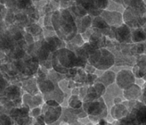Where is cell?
<instances>
[{"instance_id":"obj_18","label":"cell","mask_w":146,"mask_h":125,"mask_svg":"<svg viewBox=\"0 0 146 125\" xmlns=\"http://www.w3.org/2000/svg\"><path fill=\"white\" fill-rule=\"evenodd\" d=\"M92 27L101 31L105 30V29L109 28V27H109V25L107 24L106 22H105V20H104V18H102L101 16H98V17H95V18H93Z\"/></svg>"},{"instance_id":"obj_35","label":"cell","mask_w":146,"mask_h":125,"mask_svg":"<svg viewBox=\"0 0 146 125\" xmlns=\"http://www.w3.org/2000/svg\"><path fill=\"white\" fill-rule=\"evenodd\" d=\"M5 7L7 9L10 10H16V0H7Z\"/></svg>"},{"instance_id":"obj_10","label":"cell","mask_w":146,"mask_h":125,"mask_svg":"<svg viewBox=\"0 0 146 125\" xmlns=\"http://www.w3.org/2000/svg\"><path fill=\"white\" fill-rule=\"evenodd\" d=\"M38 88L44 95H49L56 90L55 85L50 79L46 77H38L37 82Z\"/></svg>"},{"instance_id":"obj_31","label":"cell","mask_w":146,"mask_h":125,"mask_svg":"<svg viewBox=\"0 0 146 125\" xmlns=\"http://www.w3.org/2000/svg\"><path fill=\"white\" fill-rule=\"evenodd\" d=\"M24 41H25V43H27V45H32L36 42L33 36L31 33L25 32V33H24Z\"/></svg>"},{"instance_id":"obj_2","label":"cell","mask_w":146,"mask_h":125,"mask_svg":"<svg viewBox=\"0 0 146 125\" xmlns=\"http://www.w3.org/2000/svg\"><path fill=\"white\" fill-rule=\"evenodd\" d=\"M89 64L96 69L106 72L109 70L115 63L114 55L107 48L95 50L88 58Z\"/></svg>"},{"instance_id":"obj_32","label":"cell","mask_w":146,"mask_h":125,"mask_svg":"<svg viewBox=\"0 0 146 125\" xmlns=\"http://www.w3.org/2000/svg\"><path fill=\"white\" fill-rule=\"evenodd\" d=\"M88 15L92 17V18H95V17H98V16H100L101 15L103 11L101 10H99L97 7H94V8H92V9L89 10L87 11Z\"/></svg>"},{"instance_id":"obj_5","label":"cell","mask_w":146,"mask_h":125,"mask_svg":"<svg viewBox=\"0 0 146 125\" xmlns=\"http://www.w3.org/2000/svg\"><path fill=\"white\" fill-rule=\"evenodd\" d=\"M115 83L119 89L124 90L131 85L135 83V75L130 70H121L116 75Z\"/></svg>"},{"instance_id":"obj_21","label":"cell","mask_w":146,"mask_h":125,"mask_svg":"<svg viewBox=\"0 0 146 125\" xmlns=\"http://www.w3.org/2000/svg\"><path fill=\"white\" fill-rule=\"evenodd\" d=\"M61 13V17L66 23L75 24V18L69 9H59Z\"/></svg>"},{"instance_id":"obj_15","label":"cell","mask_w":146,"mask_h":125,"mask_svg":"<svg viewBox=\"0 0 146 125\" xmlns=\"http://www.w3.org/2000/svg\"><path fill=\"white\" fill-rule=\"evenodd\" d=\"M25 31L31 33L34 38L36 39V37H41L43 36V27H41L38 23H33L32 24L29 25L25 28Z\"/></svg>"},{"instance_id":"obj_16","label":"cell","mask_w":146,"mask_h":125,"mask_svg":"<svg viewBox=\"0 0 146 125\" xmlns=\"http://www.w3.org/2000/svg\"><path fill=\"white\" fill-rule=\"evenodd\" d=\"M74 18H81L85 16L88 15L87 11L80 5H74L73 6L69 8Z\"/></svg>"},{"instance_id":"obj_25","label":"cell","mask_w":146,"mask_h":125,"mask_svg":"<svg viewBox=\"0 0 146 125\" xmlns=\"http://www.w3.org/2000/svg\"><path fill=\"white\" fill-rule=\"evenodd\" d=\"M69 43H72V44L74 45L75 47H76L78 48V47H82L83 45L85 43V41H84L82 36H81V34H80V33H77L76 36L73 38L72 39L71 41L69 42Z\"/></svg>"},{"instance_id":"obj_30","label":"cell","mask_w":146,"mask_h":125,"mask_svg":"<svg viewBox=\"0 0 146 125\" xmlns=\"http://www.w3.org/2000/svg\"><path fill=\"white\" fill-rule=\"evenodd\" d=\"M41 113H42V112H41V107H33V108L31 109V111H30L29 116H31V118L36 119L37 117L41 116Z\"/></svg>"},{"instance_id":"obj_22","label":"cell","mask_w":146,"mask_h":125,"mask_svg":"<svg viewBox=\"0 0 146 125\" xmlns=\"http://www.w3.org/2000/svg\"><path fill=\"white\" fill-rule=\"evenodd\" d=\"M33 5V0H16V9L20 11H25Z\"/></svg>"},{"instance_id":"obj_4","label":"cell","mask_w":146,"mask_h":125,"mask_svg":"<svg viewBox=\"0 0 146 125\" xmlns=\"http://www.w3.org/2000/svg\"><path fill=\"white\" fill-rule=\"evenodd\" d=\"M41 114L44 116L46 125L51 124L61 119L62 116V107L61 105L56 107H49L44 103L41 107Z\"/></svg>"},{"instance_id":"obj_38","label":"cell","mask_w":146,"mask_h":125,"mask_svg":"<svg viewBox=\"0 0 146 125\" xmlns=\"http://www.w3.org/2000/svg\"><path fill=\"white\" fill-rule=\"evenodd\" d=\"M5 6H4V5H0V12H1V11H2V10H3L4 8H5Z\"/></svg>"},{"instance_id":"obj_11","label":"cell","mask_w":146,"mask_h":125,"mask_svg":"<svg viewBox=\"0 0 146 125\" xmlns=\"http://www.w3.org/2000/svg\"><path fill=\"white\" fill-rule=\"evenodd\" d=\"M129 113V111L128 110V107L123 103L119 104V105H113V106L111 107L110 115L111 118L114 120H121L126 117Z\"/></svg>"},{"instance_id":"obj_20","label":"cell","mask_w":146,"mask_h":125,"mask_svg":"<svg viewBox=\"0 0 146 125\" xmlns=\"http://www.w3.org/2000/svg\"><path fill=\"white\" fill-rule=\"evenodd\" d=\"M24 12L26 13L28 18H31V19L34 20L36 22H38V21L39 20V18H41V16H40V13L38 11V10L35 7L34 5H33L32 6H31L30 7H28L27 10H25Z\"/></svg>"},{"instance_id":"obj_29","label":"cell","mask_w":146,"mask_h":125,"mask_svg":"<svg viewBox=\"0 0 146 125\" xmlns=\"http://www.w3.org/2000/svg\"><path fill=\"white\" fill-rule=\"evenodd\" d=\"M75 2H74L72 0H61L59 2L60 5V9H69L70 7L75 5Z\"/></svg>"},{"instance_id":"obj_33","label":"cell","mask_w":146,"mask_h":125,"mask_svg":"<svg viewBox=\"0 0 146 125\" xmlns=\"http://www.w3.org/2000/svg\"><path fill=\"white\" fill-rule=\"evenodd\" d=\"M52 12H50L47 14L45 15L44 16H43L44 18V27H47V26H52Z\"/></svg>"},{"instance_id":"obj_17","label":"cell","mask_w":146,"mask_h":125,"mask_svg":"<svg viewBox=\"0 0 146 125\" xmlns=\"http://www.w3.org/2000/svg\"><path fill=\"white\" fill-rule=\"evenodd\" d=\"M100 98V96L97 93V91H95L94 88L93 86H89L87 88V92H86V95L85 96L84 99H83V103H88V102H91L93 101L98 99Z\"/></svg>"},{"instance_id":"obj_39","label":"cell","mask_w":146,"mask_h":125,"mask_svg":"<svg viewBox=\"0 0 146 125\" xmlns=\"http://www.w3.org/2000/svg\"><path fill=\"white\" fill-rule=\"evenodd\" d=\"M53 1H55V2H58V3H59V2H60V1H61V0H53Z\"/></svg>"},{"instance_id":"obj_23","label":"cell","mask_w":146,"mask_h":125,"mask_svg":"<svg viewBox=\"0 0 146 125\" xmlns=\"http://www.w3.org/2000/svg\"><path fill=\"white\" fill-rule=\"evenodd\" d=\"M4 22L7 25V27L8 26H11L13 25L16 23V20H15V11L13 10L7 9V13H6L5 18H4Z\"/></svg>"},{"instance_id":"obj_1","label":"cell","mask_w":146,"mask_h":125,"mask_svg":"<svg viewBox=\"0 0 146 125\" xmlns=\"http://www.w3.org/2000/svg\"><path fill=\"white\" fill-rule=\"evenodd\" d=\"M85 60L77 57L75 53L66 47L56 50L52 54V66L58 73L67 74L69 70L86 66Z\"/></svg>"},{"instance_id":"obj_14","label":"cell","mask_w":146,"mask_h":125,"mask_svg":"<svg viewBox=\"0 0 146 125\" xmlns=\"http://www.w3.org/2000/svg\"><path fill=\"white\" fill-rule=\"evenodd\" d=\"M132 43H140L146 42V31L143 28L131 29Z\"/></svg>"},{"instance_id":"obj_37","label":"cell","mask_w":146,"mask_h":125,"mask_svg":"<svg viewBox=\"0 0 146 125\" xmlns=\"http://www.w3.org/2000/svg\"><path fill=\"white\" fill-rule=\"evenodd\" d=\"M110 1H112V2H116V3H118V4H120L124 6V3H123V0H110ZM125 7V6H124Z\"/></svg>"},{"instance_id":"obj_24","label":"cell","mask_w":146,"mask_h":125,"mask_svg":"<svg viewBox=\"0 0 146 125\" xmlns=\"http://www.w3.org/2000/svg\"><path fill=\"white\" fill-rule=\"evenodd\" d=\"M125 7L123 5H120V4L116 3V2H112V1H110L109 0V6L107 7V9L106 11H113V12H118L123 13L125 11Z\"/></svg>"},{"instance_id":"obj_26","label":"cell","mask_w":146,"mask_h":125,"mask_svg":"<svg viewBox=\"0 0 146 125\" xmlns=\"http://www.w3.org/2000/svg\"><path fill=\"white\" fill-rule=\"evenodd\" d=\"M92 86L94 88L95 91H97V93H98V95L100 96V97H103L106 94V87L103 83L99 82H95Z\"/></svg>"},{"instance_id":"obj_36","label":"cell","mask_w":146,"mask_h":125,"mask_svg":"<svg viewBox=\"0 0 146 125\" xmlns=\"http://www.w3.org/2000/svg\"><path fill=\"white\" fill-rule=\"evenodd\" d=\"M5 57H6V54L5 53V52L0 50V60H4Z\"/></svg>"},{"instance_id":"obj_28","label":"cell","mask_w":146,"mask_h":125,"mask_svg":"<svg viewBox=\"0 0 146 125\" xmlns=\"http://www.w3.org/2000/svg\"><path fill=\"white\" fill-rule=\"evenodd\" d=\"M109 0H95V5L99 10L106 11L109 6Z\"/></svg>"},{"instance_id":"obj_19","label":"cell","mask_w":146,"mask_h":125,"mask_svg":"<svg viewBox=\"0 0 146 125\" xmlns=\"http://www.w3.org/2000/svg\"><path fill=\"white\" fill-rule=\"evenodd\" d=\"M83 101L80 99L79 96L77 95H71L70 98L68 101L69 107H71L73 110H79L81 107H83Z\"/></svg>"},{"instance_id":"obj_12","label":"cell","mask_w":146,"mask_h":125,"mask_svg":"<svg viewBox=\"0 0 146 125\" xmlns=\"http://www.w3.org/2000/svg\"><path fill=\"white\" fill-rule=\"evenodd\" d=\"M5 94L1 97H5L9 101H15L19 99L21 97V88L16 85H11L7 86L2 94Z\"/></svg>"},{"instance_id":"obj_8","label":"cell","mask_w":146,"mask_h":125,"mask_svg":"<svg viewBox=\"0 0 146 125\" xmlns=\"http://www.w3.org/2000/svg\"><path fill=\"white\" fill-rule=\"evenodd\" d=\"M123 94L125 99L128 102H134L137 101L143 95V91L138 85L134 83L123 90Z\"/></svg>"},{"instance_id":"obj_13","label":"cell","mask_w":146,"mask_h":125,"mask_svg":"<svg viewBox=\"0 0 146 125\" xmlns=\"http://www.w3.org/2000/svg\"><path fill=\"white\" fill-rule=\"evenodd\" d=\"M116 75L117 74H115V72H114L113 71L107 70L102 74L100 77H98L96 82H101L106 88L109 87L115 82Z\"/></svg>"},{"instance_id":"obj_7","label":"cell","mask_w":146,"mask_h":125,"mask_svg":"<svg viewBox=\"0 0 146 125\" xmlns=\"http://www.w3.org/2000/svg\"><path fill=\"white\" fill-rule=\"evenodd\" d=\"M100 16L105 20V22L109 27H117L123 24V13H121L103 11Z\"/></svg>"},{"instance_id":"obj_3","label":"cell","mask_w":146,"mask_h":125,"mask_svg":"<svg viewBox=\"0 0 146 125\" xmlns=\"http://www.w3.org/2000/svg\"><path fill=\"white\" fill-rule=\"evenodd\" d=\"M83 107L89 118H94L96 120L98 118V122L100 119H104L107 116V105L103 97L93 102L84 103Z\"/></svg>"},{"instance_id":"obj_34","label":"cell","mask_w":146,"mask_h":125,"mask_svg":"<svg viewBox=\"0 0 146 125\" xmlns=\"http://www.w3.org/2000/svg\"><path fill=\"white\" fill-rule=\"evenodd\" d=\"M92 32H93V29L91 27V28H89V29H88V30H86L84 33H82V34H81V36H82L84 41H85V43H86V42H89V39H90V38H91L92 34Z\"/></svg>"},{"instance_id":"obj_9","label":"cell","mask_w":146,"mask_h":125,"mask_svg":"<svg viewBox=\"0 0 146 125\" xmlns=\"http://www.w3.org/2000/svg\"><path fill=\"white\" fill-rule=\"evenodd\" d=\"M123 24H126L131 29L139 28V24H138V17L136 16L134 11L131 7H126L123 13Z\"/></svg>"},{"instance_id":"obj_6","label":"cell","mask_w":146,"mask_h":125,"mask_svg":"<svg viewBox=\"0 0 146 125\" xmlns=\"http://www.w3.org/2000/svg\"><path fill=\"white\" fill-rule=\"evenodd\" d=\"M114 40L119 43H132L131 29L123 24L119 27H114Z\"/></svg>"},{"instance_id":"obj_27","label":"cell","mask_w":146,"mask_h":125,"mask_svg":"<svg viewBox=\"0 0 146 125\" xmlns=\"http://www.w3.org/2000/svg\"><path fill=\"white\" fill-rule=\"evenodd\" d=\"M0 125H15V123L7 113H3L0 114Z\"/></svg>"}]
</instances>
